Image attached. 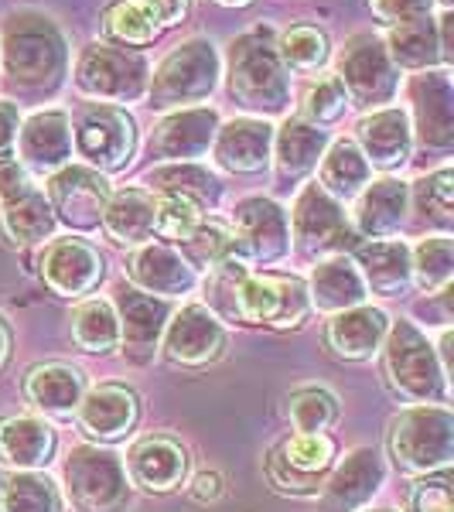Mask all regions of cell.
Instances as JSON below:
<instances>
[{
	"mask_svg": "<svg viewBox=\"0 0 454 512\" xmlns=\"http://www.w3.org/2000/svg\"><path fill=\"white\" fill-rule=\"evenodd\" d=\"M110 195V181L96 168H82V164H65L48 178V205L55 219L79 233H93L103 226V209Z\"/></svg>",
	"mask_w": 454,
	"mask_h": 512,
	"instance_id": "obj_11",
	"label": "cell"
},
{
	"mask_svg": "<svg viewBox=\"0 0 454 512\" xmlns=\"http://www.w3.org/2000/svg\"><path fill=\"white\" fill-rule=\"evenodd\" d=\"M410 209V188L403 185L400 178H379L369 181L359 192V205H356V226L359 233L366 236H390L403 226Z\"/></svg>",
	"mask_w": 454,
	"mask_h": 512,
	"instance_id": "obj_27",
	"label": "cell"
},
{
	"mask_svg": "<svg viewBox=\"0 0 454 512\" xmlns=\"http://www.w3.org/2000/svg\"><path fill=\"white\" fill-rule=\"evenodd\" d=\"M130 280H134L144 294L175 297V294H188L195 287V267L175 250V246L144 243L130 256Z\"/></svg>",
	"mask_w": 454,
	"mask_h": 512,
	"instance_id": "obj_24",
	"label": "cell"
},
{
	"mask_svg": "<svg viewBox=\"0 0 454 512\" xmlns=\"http://www.w3.org/2000/svg\"><path fill=\"white\" fill-rule=\"evenodd\" d=\"M65 485L79 512H117L127 502V468L103 448H76L65 461Z\"/></svg>",
	"mask_w": 454,
	"mask_h": 512,
	"instance_id": "obj_9",
	"label": "cell"
},
{
	"mask_svg": "<svg viewBox=\"0 0 454 512\" xmlns=\"http://www.w3.org/2000/svg\"><path fill=\"white\" fill-rule=\"evenodd\" d=\"M7 352H11V335H7V328L0 325V366L7 362Z\"/></svg>",
	"mask_w": 454,
	"mask_h": 512,
	"instance_id": "obj_55",
	"label": "cell"
},
{
	"mask_svg": "<svg viewBox=\"0 0 454 512\" xmlns=\"http://www.w3.org/2000/svg\"><path fill=\"white\" fill-rule=\"evenodd\" d=\"M345 106H349V96H345L342 82H338L335 76H325L308 89V96H304L301 120L315 123V127H328V123H335L338 117H342Z\"/></svg>",
	"mask_w": 454,
	"mask_h": 512,
	"instance_id": "obj_47",
	"label": "cell"
},
{
	"mask_svg": "<svg viewBox=\"0 0 454 512\" xmlns=\"http://www.w3.org/2000/svg\"><path fill=\"white\" fill-rule=\"evenodd\" d=\"M0 512H59V492L45 475L18 472L0 485Z\"/></svg>",
	"mask_w": 454,
	"mask_h": 512,
	"instance_id": "obj_41",
	"label": "cell"
},
{
	"mask_svg": "<svg viewBox=\"0 0 454 512\" xmlns=\"http://www.w3.org/2000/svg\"><path fill=\"white\" fill-rule=\"evenodd\" d=\"M28 185V171H24V164L18 158H7L0 161V202H7V198L21 195Z\"/></svg>",
	"mask_w": 454,
	"mask_h": 512,
	"instance_id": "obj_52",
	"label": "cell"
},
{
	"mask_svg": "<svg viewBox=\"0 0 454 512\" xmlns=\"http://www.w3.org/2000/svg\"><path fill=\"white\" fill-rule=\"evenodd\" d=\"M72 335L86 352H110L120 342V321L113 304L106 301H86L72 318Z\"/></svg>",
	"mask_w": 454,
	"mask_h": 512,
	"instance_id": "obj_42",
	"label": "cell"
},
{
	"mask_svg": "<svg viewBox=\"0 0 454 512\" xmlns=\"http://www.w3.org/2000/svg\"><path fill=\"white\" fill-rule=\"evenodd\" d=\"M55 451V434L35 417H11L0 424V454L14 468H41Z\"/></svg>",
	"mask_w": 454,
	"mask_h": 512,
	"instance_id": "obj_33",
	"label": "cell"
},
{
	"mask_svg": "<svg viewBox=\"0 0 454 512\" xmlns=\"http://www.w3.org/2000/svg\"><path fill=\"white\" fill-rule=\"evenodd\" d=\"M277 55L284 69L294 72H318L328 62V38L325 31L311 28V24H294L280 35Z\"/></svg>",
	"mask_w": 454,
	"mask_h": 512,
	"instance_id": "obj_43",
	"label": "cell"
},
{
	"mask_svg": "<svg viewBox=\"0 0 454 512\" xmlns=\"http://www.w3.org/2000/svg\"><path fill=\"white\" fill-rule=\"evenodd\" d=\"M28 400L45 414H69L82 400V376L72 366H41L28 376Z\"/></svg>",
	"mask_w": 454,
	"mask_h": 512,
	"instance_id": "obj_39",
	"label": "cell"
},
{
	"mask_svg": "<svg viewBox=\"0 0 454 512\" xmlns=\"http://www.w3.org/2000/svg\"><path fill=\"white\" fill-rule=\"evenodd\" d=\"M154 7L161 11L164 28H175L178 21L188 18V7H192V0H154Z\"/></svg>",
	"mask_w": 454,
	"mask_h": 512,
	"instance_id": "obj_54",
	"label": "cell"
},
{
	"mask_svg": "<svg viewBox=\"0 0 454 512\" xmlns=\"http://www.w3.org/2000/svg\"><path fill=\"white\" fill-rule=\"evenodd\" d=\"M120 311V338L123 352L134 362H147L158 349V338L168 325V304L154 294H144L137 287H120L117 291V308Z\"/></svg>",
	"mask_w": 454,
	"mask_h": 512,
	"instance_id": "obj_19",
	"label": "cell"
},
{
	"mask_svg": "<svg viewBox=\"0 0 454 512\" xmlns=\"http://www.w3.org/2000/svg\"><path fill=\"white\" fill-rule=\"evenodd\" d=\"M147 82H151V69L147 59L134 48H117L96 41L86 45L76 62V86L86 99L96 103H137L147 96Z\"/></svg>",
	"mask_w": 454,
	"mask_h": 512,
	"instance_id": "obj_4",
	"label": "cell"
},
{
	"mask_svg": "<svg viewBox=\"0 0 454 512\" xmlns=\"http://www.w3.org/2000/svg\"><path fill=\"white\" fill-rule=\"evenodd\" d=\"M103 31L123 48H140L161 35L164 21L154 0H117V4L106 7Z\"/></svg>",
	"mask_w": 454,
	"mask_h": 512,
	"instance_id": "obj_37",
	"label": "cell"
},
{
	"mask_svg": "<svg viewBox=\"0 0 454 512\" xmlns=\"http://www.w3.org/2000/svg\"><path fill=\"white\" fill-rule=\"evenodd\" d=\"M332 441L325 434H294L270 454V482L294 495H315L321 472L332 465Z\"/></svg>",
	"mask_w": 454,
	"mask_h": 512,
	"instance_id": "obj_16",
	"label": "cell"
},
{
	"mask_svg": "<svg viewBox=\"0 0 454 512\" xmlns=\"http://www.w3.org/2000/svg\"><path fill=\"white\" fill-rule=\"evenodd\" d=\"M18 130H21V113L14 103L0 99V161L14 158V147H18Z\"/></svg>",
	"mask_w": 454,
	"mask_h": 512,
	"instance_id": "obj_51",
	"label": "cell"
},
{
	"mask_svg": "<svg viewBox=\"0 0 454 512\" xmlns=\"http://www.w3.org/2000/svg\"><path fill=\"white\" fill-rule=\"evenodd\" d=\"M222 345H226V332L216 321L209 308L192 304L168 325V338H164V352L168 359L181 362V366H205V362L219 359Z\"/></svg>",
	"mask_w": 454,
	"mask_h": 512,
	"instance_id": "obj_23",
	"label": "cell"
},
{
	"mask_svg": "<svg viewBox=\"0 0 454 512\" xmlns=\"http://www.w3.org/2000/svg\"><path fill=\"white\" fill-rule=\"evenodd\" d=\"M383 41H386V52H390L396 69L403 65V69L424 72L441 62V41H437L434 18L396 24V28H390V38H383Z\"/></svg>",
	"mask_w": 454,
	"mask_h": 512,
	"instance_id": "obj_38",
	"label": "cell"
},
{
	"mask_svg": "<svg viewBox=\"0 0 454 512\" xmlns=\"http://www.w3.org/2000/svg\"><path fill=\"white\" fill-rule=\"evenodd\" d=\"M222 59L209 38H188L171 48L147 82V99L154 110H188L205 103L219 86Z\"/></svg>",
	"mask_w": 454,
	"mask_h": 512,
	"instance_id": "obj_3",
	"label": "cell"
},
{
	"mask_svg": "<svg viewBox=\"0 0 454 512\" xmlns=\"http://www.w3.org/2000/svg\"><path fill=\"white\" fill-rule=\"evenodd\" d=\"M311 301L318 311L328 315H342L349 308H359L366 301V280L349 256H332V260L318 263L311 274Z\"/></svg>",
	"mask_w": 454,
	"mask_h": 512,
	"instance_id": "obj_28",
	"label": "cell"
},
{
	"mask_svg": "<svg viewBox=\"0 0 454 512\" xmlns=\"http://www.w3.org/2000/svg\"><path fill=\"white\" fill-rule=\"evenodd\" d=\"M390 451L403 472L448 468L454 458V417L448 407H414L390 427Z\"/></svg>",
	"mask_w": 454,
	"mask_h": 512,
	"instance_id": "obj_5",
	"label": "cell"
},
{
	"mask_svg": "<svg viewBox=\"0 0 454 512\" xmlns=\"http://www.w3.org/2000/svg\"><path fill=\"white\" fill-rule=\"evenodd\" d=\"M233 315L294 328L308 315V287L297 277H243L233 291Z\"/></svg>",
	"mask_w": 454,
	"mask_h": 512,
	"instance_id": "obj_12",
	"label": "cell"
},
{
	"mask_svg": "<svg viewBox=\"0 0 454 512\" xmlns=\"http://www.w3.org/2000/svg\"><path fill=\"white\" fill-rule=\"evenodd\" d=\"M181 246H185V260L192 263V267L216 270L222 260L233 256V233H229L226 226H219V222L198 219V226L181 239Z\"/></svg>",
	"mask_w": 454,
	"mask_h": 512,
	"instance_id": "obj_45",
	"label": "cell"
},
{
	"mask_svg": "<svg viewBox=\"0 0 454 512\" xmlns=\"http://www.w3.org/2000/svg\"><path fill=\"white\" fill-rule=\"evenodd\" d=\"M198 216H202V212H198L192 202H185V198L161 195L154 233H161V236H168V239H178V243H181V239H185L198 226Z\"/></svg>",
	"mask_w": 454,
	"mask_h": 512,
	"instance_id": "obj_48",
	"label": "cell"
},
{
	"mask_svg": "<svg viewBox=\"0 0 454 512\" xmlns=\"http://www.w3.org/2000/svg\"><path fill=\"white\" fill-rule=\"evenodd\" d=\"M359 151L369 168L393 171L403 168L414 147V134H410V117L400 106H379V110L366 113L356 127Z\"/></svg>",
	"mask_w": 454,
	"mask_h": 512,
	"instance_id": "obj_18",
	"label": "cell"
},
{
	"mask_svg": "<svg viewBox=\"0 0 454 512\" xmlns=\"http://www.w3.org/2000/svg\"><path fill=\"white\" fill-rule=\"evenodd\" d=\"M147 185L161 195H175L192 202L198 212H209L219 205L222 198V181L212 175L209 168L195 161H178V164H161L147 175Z\"/></svg>",
	"mask_w": 454,
	"mask_h": 512,
	"instance_id": "obj_32",
	"label": "cell"
},
{
	"mask_svg": "<svg viewBox=\"0 0 454 512\" xmlns=\"http://www.w3.org/2000/svg\"><path fill=\"white\" fill-rule=\"evenodd\" d=\"M18 158L38 175H55L72 158V120L62 110H38L18 130Z\"/></svg>",
	"mask_w": 454,
	"mask_h": 512,
	"instance_id": "obj_17",
	"label": "cell"
},
{
	"mask_svg": "<svg viewBox=\"0 0 454 512\" xmlns=\"http://www.w3.org/2000/svg\"><path fill=\"white\" fill-rule=\"evenodd\" d=\"M386 373H390L393 390L414 403H427L444 396V376H448V369L441 366L431 342L410 321L393 325L390 342H386Z\"/></svg>",
	"mask_w": 454,
	"mask_h": 512,
	"instance_id": "obj_8",
	"label": "cell"
},
{
	"mask_svg": "<svg viewBox=\"0 0 454 512\" xmlns=\"http://www.w3.org/2000/svg\"><path fill=\"white\" fill-rule=\"evenodd\" d=\"M454 274V243L448 236H427L420 239L410 253V277L424 291H444Z\"/></svg>",
	"mask_w": 454,
	"mask_h": 512,
	"instance_id": "obj_40",
	"label": "cell"
},
{
	"mask_svg": "<svg viewBox=\"0 0 454 512\" xmlns=\"http://www.w3.org/2000/svg\"><path fill=\"white\" fill-rule=\"evenodd\" d=\"M185 468V448L171 441V437H147L130 451V475H134L137 485H144L151 492H168L181 485Z\"/></svg>",
	"mask_w": 454,
	"mask_h": 512,
	"instance_id": "obj_29",
	"label": "cell"
},
{
	"mask_svg": "<svg viewBox=\"0 0 454 512\" xmlns=\"http://www.w3.org/2000/svg\"><path fill=\"white\" fill-rule=\"evenodd\" d=\"M216 4H222V7H246L250 0H216Z\"/></svg>",
	"mask_w": 454,
	"mask_h": 512,
	"instance_id": "obj_56",
	"label": "cell"
},
{
	"mask_svg": "<svg viewBox=\"0 0 454 512\" xmlns=\"http://www.w3.org/2000/svg\"><path fill=\"white\" fill-rule=\"evenodd\" d=\"M219 130V113L209 106H188V110L168 113L158 127L151 130V158H158L164 164H178V161H195L205 158L216 140Z\"/></svg>",
	"mask_w": 454,
	"mask_h": 512,
	"instance_id": "obj_15",
	"label": "cell"
},
{
	"mask_svg": "<svg viewBox=\"0 0 454 512\" xmlns=\"http://www.w3.org/2000/svg\"><path fill=\"white\" fill-rule=\"evenodd\" d=\"M216 161L233 175H257L270 164L274 151V127L267 120L239 117L229 123H219L216 140H212Z\"/></svg>",
	"mask_w": 454,
	"mask_h": 512,
	"instance_id": "obj_20",
	"label": "cell"
},
{
	"mask_svg": "<svg viewBox=\"0 0 454 512\" xmlns=\"http://www.w3.org/2000/svg\"><path fill=\"white\" fill-rule=\"evenodd\" d=\"M338 82H342L345 96L356 106H373L379 110L390 103L400 89V69L393 65L386 41L373 31H359L342 45L338 52Z\"/></svg>",
	"mask_w": 454,
	"mask_h": 512,
	"instance_id": "obj_6",
	"label": "cell"
},
{
	"mask_svg": "<svg viewBox=\"0 0 454 512\" xmlns=\"http://www.w3.org/2000/svg\"><path fill=\"white\" fill-rule=\"evenodd\" d=\"M338 400L321 386H304L291 396V420L301 434H321L335 424Z\"/></svg>",
	"mask_w": 454,
	"mask_h": 512,
	"instance_id": "obj_46",
	"label": "cell"
},
{
	"mask_svg": "<svg viewBox=\"0 0 454 512\" xmlns=\"http://www.w3.org/2000/svg\"><path fill=\"white\" fill-rule=\"evenodd\" d=\"M158 222V198L144 188H123L103 209V229L117 243H147Z\"/></svg>",
	"mask_w": 454,
	"mask_h": 512,
	"instance_id": "obj_31",
	"label": "cell"
},
{
	"mask_svg": "<svg viewBox=\"0 0 454 512\" xmlns=\"http://www.w3.org/2000/svg\"><path fill=\"white\" fill-rule=\"evenodd\" d=\"M414 202L417 212L437 229H451L454 226V175L451 168H441L434 175L420 178L414 188Z\"/></svg>",
	"mask_w": 454,
	"mask_h": 512,
	"instance_id": "obj_44",
	"label": "cell"
},
{
	"mask_svg": "<svg viewBox=\"0 0 454 512\" xmlns=\"http://www.w3.org/2000/svg\"><path fill=\"white\" fill-rule=\"evenodd\" d=\"M79 158L89 161V168L120 171L127 168L137 147V123L123 106L110 103H89L76 117V134H72Z\"/></svg>",
	"mask_w": 454,
	"mask_h": 512,
	"instance_id": "obj_7",
	"label": "cell"
},
{
	"mask_svg": "<svg viewBox=\"0 0 454 512\" xmlns=\"http://www.w3.org/2000/svg\"><path fill=\"white\" fill-rule=\"evenodd\" d=\"M390 332V318L379 308H349L328 325V345L342 355V359H369Z\"/></svg>",
	"mask_w": 454,
	"mask_h": 512,
	"instance_id": "obj_30",
	"label": "cell"
},
{
	"mask_svg": "<svg viewBox=\"0 0 454 512\" xmlns=\"http://www.w3.org/2000/svg\"><path fill=\"white\" fill-rule=\"evenodd\" d=\"M192 495L198 502H216L222 495V478L216 472H202L192 482Z\"/></svg>",
	"mask_w": 454,
	"mask_h": 512,
	"instance_id": "obj_53",
	"label": "cell"
},
{
	"mask_svg": "<svg viewBox=\"0 0 454 512\" xmlns=\"http://www.w3.org/2000/svg\"><path fill=\"white\" fill-rule=\"evenodd\" d=\"M65 38L45 14L21 11L4 21L0 31V65L4 76L24 89H48L65 72Z\"/></svg>",
	"mask_w": 454,
	"mask_h": 512,
	"instance_id": "obj_1",
	"label": "cell"
},
{
	"mask_svg": "<svg viewBox=\"0 0 454 512\" xmlns=\"http://www.w3.org/2000/svg\"><path fill=\"white\" fill-rule=\"evenodd\" d=\"M41 274H45L48 287L55 294L79 297L89 294L103 280L106 267L103 256L89 243H82V239H55L45 250V256H41Z\"/></svg>",
	"mask_w": 454,
	"mask_h": 512,
	"instance_id": "obj_21",
	"label": "cell"
},
{
	"mask_svg": "<svg viewBox=\"0 0 454 512\" xmlns=\"http://www.w3.org/2000/svg\"><path fill=\"white\" fill-rule=\"evenodd\" d=\"M359 256V274L373 287L376 294H400L410 284V250L400 239H386V243H366L356 250Z\"/></svg>",
	"mask_w": 454,
	"mask_h": 512,
	"instance_id": "obj_35",
	"label": "cell"
},
{
	"mask_svg": "<svg viewBox=\"0 0 454 512\" xmlns=\"http://www.w3.org/2000/svg\"><path fill=\"white\" fill-rule=\"evenodd\" d=\"M410 512H454L451 475H427L410 492Z\"/></svg>",
	"mask_w": 454,
	"mask_h": 512,
	"instance_id": "obj_49",
	"label": "cell"
},
{
	"mask_svg": "<svg viewBox=\"0 0 454 512\" xmlns=\"http://www.w3.org/2000/svg\"><path fill=\"white\" fill-rule=\"evenodd\" d=\"M287 222H291L294 239L304 253H342L356 239L342 202H335L321 185L301 188Z\"/></svg>",
	"mask_w": 454,
	"mask_h": 512,
	"instance_id": "obj_13",
	"label": "cell"
},
{
	"mask_svg": "<svg viewBox=\"0 0 454 512\" xmlns=\"http://www.w3.org/2000/svg\"><path fill=\"white\" fill-rule=\"evenodd\" d=\"M414 127L410 134L431 151H448L454 144V86L448 69H424L407 82Z\"/></svg>",
	"mask_w": 454,
	"mask_h": 512,
	"instance_id": "obj_14",
	"label": "cell"
},
{
	"mask_svg": "<svg viewBox=\"0 0 454 512\" xmlns=\"http://www.w3.org/2000/svg\"><path fill=\"white\" fill-rule=\"evenodd\" d=\"M437 4H441V11H451V7H454V0H437Z\"/></svg>",
	"mask_w": 454,
	"mask_h": 512,
	"instance_id": "obj_57",
	"label": "cell"
},
{
	"mask_svg": "<svg viewBox=\"0 0 454 512\" xmlns=\"http://www.w3.org/2000/svg\"><path fill=\"white\" fill-rule=\"evenodd\" d=\"M233 256L239 263H274L291 250V222L274 198H243L233 209Z\"/></svg>",
	"mask_w": 454,
	"mask_h": 512,
	"instance_id": "obj_10",
	"label": "cell"
},
{
	"mask_svg": "<svg viewBox=\"0 0 454 512\" xmlns=\"http://www.w3.org/2000/svg\"><path fill=\"white\" fill-rule=\"evenodd\" d=\"M229 93L243 110L277 117L291 106V79L267 31H246L229 45Z\"/></svg>",
	"mask_w": 454,
	"mask_h": 512,
	"instance_id": "obj_2",
	"label": "cell"
},
{
	"mask_svg": "<svg viewBox=\"0 0 454 512\" xmlns=\"http://www.w3.org/2000/svg\"><path fill=\"white\" fill-rule=\"evenodd\" d=\"M373 14L383 24H410V21H424L434 14V0H369Z\"/></svg>",
	"mask_w": 454,
	"mask_h": 512,
	"instance_id": "obj_50",
	"label": "cell"
},
{
	"mask_svg": "<svg viewBox=\"0 0 454 512\" xmlns=\"http://www.w3.org/2000/svg\"><path fill=\"white\" fill-rule=\"evenodd\" d=\"M369 181H373V168H369L362 151L352 140H335V144H328L325 158H321V188H325L335 202L356 198Z\"/></svg>",
	"mask_w": 454,
	"mask_h": 512,
	"instance_id": "obj_36",
	"label": "cell"
},
{
	"mask_svg": "<svg viewBox=\"0 0 454 512\" xmlns=\"http://www.w3.org/2000/svg\"><path fill=\"white\" fill-rule=\"evenodd\" d=\"M328 144H332L328 130L315 127V123H308L301 117L287 120L284 127L274 130V151H270V161H274V168H277L280 185H294V181L308 178L321 164V158H325Z\"/></svg>",
	"mask_w": 454,
	"mask_h": 512,
	"instance_id": "obj_22",
	"label": "cell"
},
{
	"mask_svg": "<svg viewBox=\"0 0 454 512\" xmlns=\"http://www.w3.org/2000/svg\"><path fill=\"white\" fill-rule=\"evenodd\" d=\"M383 485V461L373 448H359L345 458V465L332 475L325 489L328 512H352L366 506Z\"/></svg>",
	"mask_w": 454,
	"mask_h": 512,
	"instance_id": "obj_25",
	"label": "cell"
},
{
	"mask_svg": "<svg viewBox=\"0 0 454 512\" xmlns=\"http://www.w3.org/2000/svg\"><path fill=\"white\" fill-rule=\"evenodd\" d=\"M140 403L137 393L127 386H96L89 396L79 400V420L99 441H117L137 424Z\"/></svg>",
	"mask_w": 454,
	"mask_h": 512,
	"instance_id": "obj_26",
	"label": "cell"
},
{
	"mask_svg": "<svg viewBox=\"0 0 454 512\" xmlns=\"http://www.w3.org/2000/svg\"><path fill=\"white\" fill-rule=\"evenodd\" d=\"M0 226L14 243H41V239L55 233V212L45 192L24 188L21 195L0 202Z\"/></svg>",
	"mask_w": 454,
	"mask_h": 512,
	"instance_id": "obj_34",
	"label": "cell"
}]
</instances>
